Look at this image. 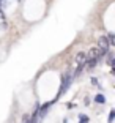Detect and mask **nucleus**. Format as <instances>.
I'll list each match as a JSON object with an SVG mask.
<instances>
[{
	"label": "nucleus",
	"mask_w": 115,
	"mask_h": 123,
	"mask_svg": "<svg viewBox=\"0 0 115 123\" xmlns=\"http://www.w3.org/2000/svg\"><path fill=\"white\" fill-rule=\"evenodd\" d=\"M73 80H74V79H73V74H71V73H66V74H63V77H61V84H60V90H58L57 98H55V99H58L61 95H63L66 90H68V87L71 85Z\"/></svg>",
	"instance_id": "nucleus-1"
},
{
	"label": "nucleus",
	"mask_w": 115,
	"mask_h": 123,
	"mask_svg": "<svg viewBox=\"0 0 115 123\" xmlns=\"http://www.w3.org/2000/svg\"><path fill=\"white\" fill-rule=\"evenodd\" d=\"M98 47L99 49H104V51H109V41H107V36H101L98 40Z\"/></svg>",
	"instance_id": "nucleus-2"
},
{
	"label": "nucleus",
	"mask_w": 115,
	"mask_h": 123,
	"mask_svg": "<svg viewBox=\"0 0 115 123\" xmlns=\"http://www.w3.org/2000/svg\"><path fill=\"white\" fill-rule=\"evenodd\" d=\"M95 101H96L98 104H106V96L103 93H98L96 96H95Z\"/></svg>",
	"instance_id": "nucleus-3"
},
{
	"label": "nucleus",
	"mask_w": 115,
	"mask_h": 123,
	"mask_svg": "<svg viewBox=\"0 0 115 123\" xmlns=\"http://www.w3.org/2000/svg\"><path fill=\"white\" fill-rule=\"evenodd\" d=\"M85 58H87V54H85V52H79V54H77V57H76V60L80 62V63H84V62H85Z\"/></svg>",
	"instance_id": "nucleus-4"
},
{
	"label": "nucleus",
	"mask_w": 115,
	"mask_h": 123,
	"mask_svg": "<svg viewBox=\"0 0 115 123\" xmlns=\"http://www.w3.org/2000/svg\"><path fill=\"white\" fill-rule=\"evenodd\" d=\"M79 120H80L79 123H88V122H90V117H87V115L82 114V115H79Z\"/></svg>",
	"instance_id": "nucleus-5"
},
{
	"label": "nucleus",
	"mask_w": 115,
	"mask_h": 123,
	"mask_svg": "<svg viewBox=\"0 0 115 123\" xmlns=\"http://www.w3.org/2000/svg\"><path fill=\"white\" fill-rule=\"evenodd\" d=\"M114 117H115V111H110V112H109V120H107V123H114Z\"/></svg>",
	"instance_id": "nucleus-6"
},
{
	"label": "nucleus",
	"mask_w": 115,
	"mask_h": 123,
	"mask_svg": "<svg viewBox=\"0 0 115 123\" xmlns=\"http://www.w3.org/2000/svg\"><path fill=\"white\" fill-rule=\"evenodd\" d=\"M0 19H5V13L2 10H0Z\"/></svg>",
	"instance_id": "nucleus-7"
},
{
	"label": "nucleus",
	"mask_w": 115,
	"mask_h": 123,
	"mask_svg": "<svg viewBox=\"0 0 115 123\" xmlns=\"http://www.w3.org/2000/svg\"><path fill=\"white\" fill-rule=\"evenodd\" d=\"M2 2H3V0H0V5H2Z\"/></svg>",
	"instance_id": "nucleus-8"
}]
</instances>
